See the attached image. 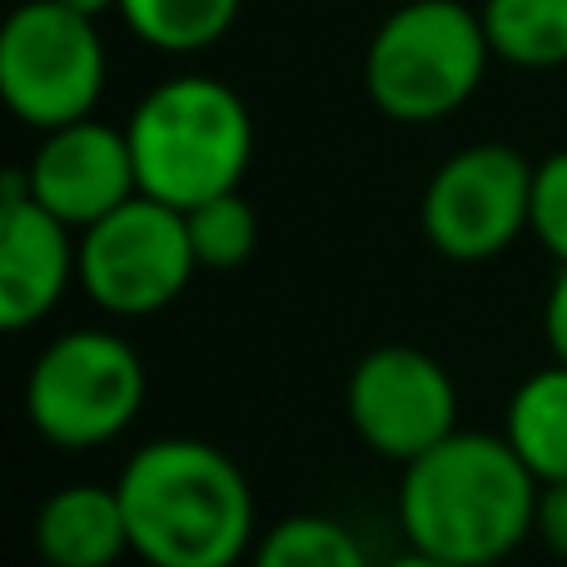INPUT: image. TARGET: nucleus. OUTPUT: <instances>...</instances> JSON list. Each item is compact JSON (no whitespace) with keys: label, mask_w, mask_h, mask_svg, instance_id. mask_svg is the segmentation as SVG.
Segmentation results:
<instances>
[{"label":"nucleus","mask_w":567,"mask_h":567,"mask_svg":"<svg viewBox=\"0 0 567 567\" xmlns=\"http://www.w3.org/2000/svg\"><path fill=\"white\" fill-rule=\"evenodd\" d=\"M533 468L503 433H449L403 463L399 473V528L413 553L493 567L533 538L538 508Z\"/></svg>","instance_id":"nucleus-1"},{"label":"nucleus","mask_w":567,"mask_h":567,"mask_svg":"<svg viewBox=\"0 0 567 567\" xmlns=\"http://www.w3.org/2000/svg\"><path fill=\"white\" fill-rule=\"evenodd\" d=\"M130 553L150 567H235L255 548V488L205 439H155L120 468Z\"/></svg>","instance_id":"nucleus-2"},{"label":"nucleus","mask_w":567,"mask_h":567,"mask_svg":"<svg viewBox=\"0 0 567 567\" xmlns=\"http://www.w3.org/2000/svg\"><path fill=\"white\" fill-rule=\"evenodd\" d=\"M140 195L195 209L239 189L255 159V115L215 75H169L125 120Z\"/></svg>","instance_id":"nucleus-3"},{"label":"nucleus","mask_w":567,"mask_h":567,"mask_svg":"<svg viewBox=\"0 0 567 567\" xmlns=\"http://www.w3.org/2000/svg\"><path fill=\"white\" fill-rule=\"evenodd\" d=\"M493 60L498 55L473 6L409 0L373 30L363 55V90L379 115L399 125H433L478 95Z\"/></svg>","instance_id":"nucleus-4"},{"label":"nucleus","mask_w":567,"mask_h":567,"mask_svg":"<svg viewBox=\"0 0 567 567\" xmlns=\"http://www.w3.org/2000/svg\"><path fill=\"white\" fill-rule=\"evenodd\" d=\"M145 409V363L120 333L70 329L35 353L25 419L55 449H100Z\"/></svg>","instance_id":"nucleus-5"},{"label":"nucleus","mask_w":567,"mask_h":567,"mask_svg":"<svg viewBox=\"0 0 567 567\" xmlns=\"http://www.w3.org/2000/svg\"><path fill=\"white\" fill-rule=\"evenodd\" d=\"M0 95L10 115L40 135L95 115L105 95V40L95 16L60 0H25L10 10L0 30Z\"/></svg>","instance_id":"nucleus-6"},{"label":"nucleus","mask_w":567,"mask_h":567,"mask_svg":"<svg viewBox=\"0 0 567 567\" xmlns=\"http://www.w3.org/2000/svg\"><path fill=\"white\" fill-rule=\"evenodd\" d=\"M199 275L185 209L135 195L90 229H80V289L115 319H150L169 309Z\"/></svg>","instance_id":"nucleus-7"},{"label":"nucleus","mask_w":567,"mask_h":567,"mask_svg":"<svg viewBox=\"0 0 567 567\" xmlns=\"http://www.w3.org/2000/svg\"><path fill=\"white\" fill-rule=\"evenodd\" d=\"M533 159L513 145H468L449 155L423 185V239L453 265H488L528 229Z\"/></svg>","instance_id":"nucleus-8"},{"label":"nucleus","mask_w":567,"mask_h":567,"mask_svg":"<svg viewBox=\"0 0 567 567\" xmlns=\"http://www.w3.org/2000/svg\"><path fill=\"white\" fill-rule=\"evenodd\" d=\"M343 413L363 449L403 468L458 433V389L433 353L413 343H383L353 363L343 383Z\"/></svg>","instance_id":"nucleus-9"},{"label":"nucleus","mask_w":567,"mask_h":567,"mask_svg":"<svg viewBox=\"0 0 567 567\" xmlns=\"http://www.w3.org/2000/svg\"><path fill=\"white\" fill-rule=\"evenodd\" d=\"M25 179H30V195L50 215L65 219L70 229H90L110 209H120L125 199L140 195L130 135L95 115L45 130L25 165Z\"/></svg>","instance_id":"nucleus-10"},{"label":"nucleus","mask_w":567,"mask_h":567,"mask_svg":"<svg viewBox=\"0 0 567 567\" xmlns=\"http://www.w3.org/2000/svg\"><path fill=\"white\" fill-rule=\"evenodd\" d=\"M0 189V323L20 333L55 309L70 279H80V229L30 195L25 169H10Z\"/></svg>","instance_id":"nucleus-11"},{"label":"nucleus","mask_w":567,"mask_h":567,"mask_svg":"<svg viewBox=\"0 0 567 567\" xmlns=\"http://www.w3.org/2000/svg\"><path fill=\"white\" fill-rule=\"evenodd\" d=\"M35 553L45 567H115L130 553V523L120 488L65 483L35 513Z\"/></svg>","instance_id":"nucleus-12"},{"label":"nucleus","mask_w":567,"mask_h":567,"mask_svg":"<svg viewBox=\"0 0 567 567\" xmlns=\"http://www.w3.org/2000/svg\"><path fill=\"white\" fill-rule=\"evenodd\" d=\"M503 439L538 483H567V363L553 359L513 389Z\"/></svg>","instance_id":"nucleus-13"},{"label":"nucleus","mask_w":567,"mask_h":567,"mask_svg":"<svg viewBox=\"0 0 567 567\" xmlns=\"http://www.w3.org/2000/svg\"><path fill=\"white\" fill-rule=\"evenodd\" d=\"M488 45L503 65L558 70L567 65V0H483Z\"/></svg>","instance_id":"nucleus-14"},{"label":"nucleus","mask_w":567,"mask_h":567,"mask_svg":"<svg viewBox=\"0 0 567 567\" xmlns=\"http://www.w3.org/2000/svg\"><path fill=\"white\" fill-rule=\"evenodd\" d=\"M245 0H120L130 35L165 55H199L219 45Z\"/></svg>","instance_id":"nucleus-15"},{"label":"nucleus","mask_w":567,"mask_h":567,"mask_svg":"<svg viewBox=\"0 0 567 567\" xmlns=\"http://www.w3.org/2000/svg\"><path fill=\"white\" fill-rule=\"evenodd\" d=\"M249 567H373L363 543L323 513H293L255 543Z\"/></svg>","instance_id":"nucleus-16"},{"label":"nucleus","mask_w":567,"mask_h":567,"mask_svg":"<svg viewBox=\"0 0 567 567\" xmlns=\"http://www.w3.org/2000/svg\"><path fill=\"white\" fill-rule=\"evenodd\" d=\"M185 225H189V245H195L199 269H209V275H229V269H239V265L255 259L259 215L239 189L185 209Z\"/></svg>","instance_id":"nucleus-17"},{"label":"nucleus","mask_w":567,"mask_h":567,"mask_svg":"<svg viewBox=\"0 0 567 567\" xmlns=\"http://www.w3.org/2000/svg\"><path fill=\"white\" fill-rule=\"evenodd\" d=\"M528 229L538 235V245L548 249L558 265H567V150L538 159L533 165V209Z\"/></svg>","instance_id":"nucleus-18"},{"label":"nucleus","mask_w":567,"mask_h":567,"mask_svg":"<svg viewBox=\"0 0 567 567\" xmlns=\"http://www.w3.org/2000/svg\"><path fill=\"white\" fill-rule=\"evenodd\" d=\"M533 538L567 563V483H543L538 508H533Z\"/></svg>","instance_id":"nucleus-19"},{"label":"nucleus","mask_w":567,"mask_h":567,"mask_svg":"<svg viewBox=\"0 0 567 567\" xmlns=\"http://www.w3.org/2000/svg\"><path fill=\"white\" fill-rule=\"evenodd\" d=\"M543 339H548L553 359L567 363V265H558L548 289V303H543Z\"/></svg>","instance_id":"nucleus-20"},{"label":"nucleus","mask_w":567,"mask_h":567,"mask_svg":"<svg viewBox=\"0 0 567 567\" xmlns=\"http://www.w3.org/2000/svg\"><path fill=\"white\" fill-rule=\"evenodd\" d=\"M383 567H458V563H443V558H429V553H403V558H393V563H383Z\"/></svg>","instance_id":"nucleus-21"},{"label":"nucleus","mask_w":567,"mask_h":567,"mask_svg":"<svg viewBox=\"0 0 567 567\" xmlns=\"http://www.w3.org/2000/svg\"><path fill=\"white\" fill-rule=\"evenodd\" d=\"M60 6H70V10H80V16H105V10H120V0H60Z\"/></svg>","instance_id":"nucleus-22"}]
</instances>
